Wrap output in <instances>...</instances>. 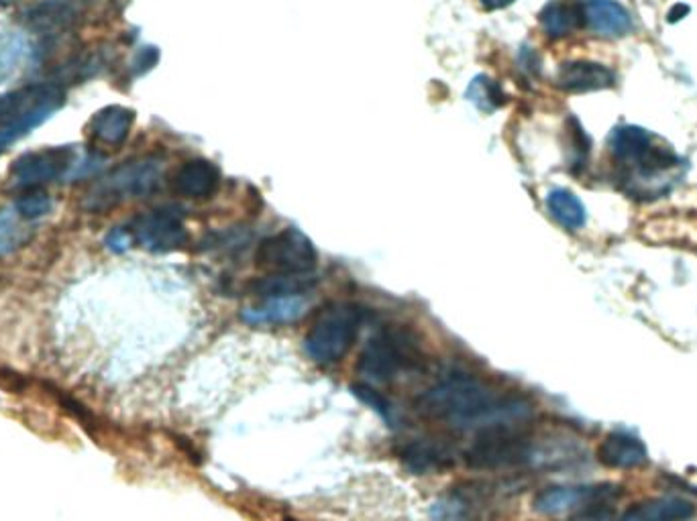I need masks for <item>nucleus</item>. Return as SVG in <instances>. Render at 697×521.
Here are the masks:
<instances>
[{
	"instance_id": "1",
	"label": "nucleus",
	"mask_w": 697,
	"mask_h": 521,
	"mask_svg": "<svg viewBox=\"0 0 697 521\" xmlns=\"http://www.w3.org/2000/svg\"><path fill=\"white\" fill-rule=\"evenodd\" d=\"M418 406L430 418L453 426L523 422L533 411L523 397L498 394L488 381L472 375H451L439 381L420 395Z\"/></svg>"
},
{
	"instance_id": "2",
	"label": "nucleus",
	"mask_w": 697,
	"mask_h": 521,
	"mask_svg": "<svg viewBox=\"0 0 697 521\" xmlns=\"http://www.w3.org/2000/svg\"><path fill=\"white\" fill-rule=\"evenodd\" d=\"M610 153L614 163L622 170L624 177L633 188L634 196H647L655 198L669 191L663 175L680 168L682 159L675 156V151L655 137L645 128L624 125L614 128L610 135Z\"/></svg>"
},
{
	"instance_id": "3",
	"label": "nucleus",
	"mask_w": 697,
	"mask_h": 521,
	"mask_svg": "<svg viewBox=\"0 0 697 521\" xmlns=\"http://www.w3.org/2000/svg\"><path fill=\"white\" fill-rule=\"evenodd\" d=\"M423 364L425 355L414 332L388 326L365 343L357 361V373L369 385H388L404 373L423 369Z\"/></svg>"
},
{
	"instance_id": "4",
	"label": "nucleus",
	"mask_w": 697,
	"mask_h": 521,
	"mask_svg": "<svg viewBox=\"0 0 697 521\" xmlns=\"http://www.w3.org/2000/svg\"><path fill=\"white\" fill-rule=\"evenodd\" d=\"M64 102V88L48 82L0 96V151L41 127Z\"/></svg>"
},
{
	"instance_id": "5",
	"label": "nucleus",
	"mask_w": 697,
	"mask_h": 521,
	"mask_svg": "<svg viewBox=\"0 0 697 521\" xmlns=\"http://www.w3.org/2000/svg\"><path fill=\"white\" fill-rule=\"evenodd\" d=\"M364 324V310L353 301H333L320 308L304 338L306 355L318 364L339 363L353 347Z\"/></svg>"
},
{
	"instance_id": "6",
	"label": "nucleus",
	"mask_w": 697,
	"mask_h": 521,
	"mask_svg": "<svg viewBox=\"0 0 697 521\" xmlns=\"http://www.w3.org/2000/svg\"><path fill=\"white\" fill-rule=\"evenodd\" d=\"M163 175V161L159 158L133 159L111 174L105 175L84 198L88 212H107L131 198H143L156 190Z\"/></svg>"
},
{
	"instance_id": "7",
	"label": "nucleus",
	"mask_w": 697,
	"mask_h": 521,
	"mask_svg": "<svg viewBox=\"0 0 697 521\" xmlns=\"http://www.w3.org/2000/svg\"><path fill=\"white\" fill-rule=\"evenodd\" d=\"M533 443L514 422H498L481 427L476 441L465 452L467 467L477 471H500L521 467L530 460Z\"/></svg>"
},
{
	"instance_id": "8",
	"label": "nucleus",
	"mask_w": 697,
	"mask_h": 521,
	"mask_svg": "<svg viewBox=\"0 0 697 521\" xmlns=\"http://www.w3.org/2000/svg\"><path fill=\"white\" fill-rule=\"evenodd\" d=\"M255 265L266 275H310L317 269L318 253L304 233L285 228L259 243Z\"/></svg>"
},
{
	"instance_id": "9",
	"label": "nucleus",
	"mask_w": 697,
	"mask_h": 521,
	"mask_svg": "<svg viewBox=\"0 0 697 521\" xmlns=\"http://www.w3.org/2000/svg\"><path fill=\"white\" fill-rule=\"evenodd\" d=\"M76 151L72 147H49L39 151H27L11 165V182L21 190H35L44 184L70 177L76 163Z\"/></svg>"
},
{
	"instance_id": "10",
	"label": "nucleus",
	"mask_w": 697,
	"mask_h": 521,
	"mask_svg": "<svg viewBox=\"0 0 697 521\" xmlns=\"http://www.w3.org/2000/svg\"><path fill=\"white\" fill-rule=\"evenodd\" d=\"M133 238L151 253H172L186 245L188 233L182 212L174 206H163L137 216L131 226Z\"/></svg>"
},
{
	"instance_id": "11",
	"label": "nucleus",
	"mask_w": 697,
	"mask_h": 521,
	"mask_svg": "<svg viewBox=\"0 0 697 521\" xmlns=\"http://www.w3.org/2000/svg\"><path fill=\"white\" fill-rule=\"evenodd\" d=\"M620 495L619 485H567V487H549L540 491L535 497V511L540 516H563L586 509H603Z\"/></svg>"
},
{
	"instance_id": "12",
	"label": "nucleus",
	"mask_w": 697,
	"mask_h": 521,
	"mask_svg": "<svg viewBox=\"0 0 697 521\" xmlns=\"http://www.w3.org/2000/svg\"><path fill=\"white\" fill-rule=\"evenodd\" d=\"M496 501V485L488 481H465L443 493L430 509L435 521H481Z\"/></svg>"
},
{
	"instance_id": "13",
	"label": "nucleus",
	"mask_w": 697,
	"mask_h": 521,
	"mask_svg": "<svg viewBox=\"0 0 697 521\" xmlns=\"http://www.w3.org/2000/svg\"><path fill=\"white\" fill-rule=\"evenodd\" d=\"M221 184V172L207 159H191L178 168L172 186L178 196L191 200H207Z\"/></svg>"
},
{
	"instance_id": "14",
	"label": "nucleus",
	"mask_w": 697,
	"mask_h": 521,
	"mask_svg": "<svg viewBox=\"0 0 697 521\" xmlns=\"http://www.w3.org/2000/svg\"><path fill=\"white\" fill-rule=\"evenodd\" d=\"M598 458L610 469L628 471V469L645 467L649 462V450L638 436L624 430H616L603 438L598 448Z\"/></svg>"
},
{
	"instance_id": "15",
	"label": "nucleus",
	"mask_w": 697,
	"mask_h": 521,
	"mask_svg": "<svg viewBox=\"0 0 697 521\" xmlns=\"http://www.w3.org/2000/svg\"><path fill=\"white\" fill-rule=\"evenodd\" d=\"M586 27L606 39H620L633 32V16L616 0H584Z\"/></svg>"
},
{
	"instance_id": "16",
	"label": "nucleus",
	"mask_w": 697,
	"mask_h": 521,
	"mask_svg": "<svg viewBox=\"0 0 697 521\" xmlns=\"http://www.w3.org/2000/svg\"><path fill=\"white\" fill-rule=\"evenodd\" d=\"M557 86L565 92H594L616 84V74L598 62H565L557 72Z\"/></svg>"
},
{
	"instance_id": "17",
	"label": "nucleus",
	"mask_w": 697,
	"mask_h": 521,
	"mask_svg": "<svg viewBox=\"0 0 697 521\" xmlns=\"http://www.w3.org/2000/svg\"><path fill=\"white\" fill-rule=\"evenodd\" d=\"M398 457L411 473L416 474L439 473L455 462V455L447 444L427 438L402 444Z\"/></svg>"
},
{
	"instance_id": "18",
	"label": "nucleus",
	"mask_w": 697,
	"mask_h": 521,
	"mask_svg": "<svg viewBox=\"0 0 697 521\" xmlns=\"http://www.w3.org/2000/svg\"><path fill=\"white\" fill-rule=\"evenodd\" d=\"M86 0H44L27 11V27L37 33L68 29L84 13Z\"/></svg>"
},
{
	"instance_id": "19",
	"label": "nucleus",
	"mask_w": 697,
	"mask_h": 521,
	"mask_svg": "<svg viewBox=\"0 0 697 521\" xmlns=\"http://www.w3.org/2000/svg\"><path fill=\"white\" fill-rule=\"evenodd\" d=\"M696 506L682 497H652L628 507L620 521H689Z\"/></svg>"
},
{
	"instance_id": "20",
	"label": "nucleus",
	"mask_w": 697,
	"mask_h": 521,
	"mask_svg": "<svg viewBox=\"0 0 697 521\" xmlns=\"http://www.w3.org/2000/svg\"><path fill=\"white\" fill-rule=\"evenodd\" d=\"M540 25L551 39H563L586 27L584 7L575 0H551L540 11Z\"/></svg>"
},
{
	"instance_id": "21",
	"label": "nucleus",
	"mask_w": 697,
	"mask_h": 521,
	"mask_svg": "<svg viewBox=\"0 0 697 521\" xmlns=\"http://www.w3.org/2000/svg\"><path fill=\"white\" fill-rule=\"evenodd\" d=\"M308 303L302 296H290V298H268L264 303L247 308L243 312V320L247 324L264 326V324H288L306 314Z\"/></svg>"
},
{
	"instance_id": "22",
	"label": "nucleus",
	"mask_w": 697,
	"mask_h": 521,
	"mask_svg": "<svg viewBox=\"0 0 697 521\" xmlns=\"http://www.w3.org/2000/svg\"><path fill=\"white\" fill-rule=\"evenodd\" d=\"M133 123H135V112L114 104L96 112L90 121V133L96 141L117 147L127 141Z\"/></svg>"
},
{
	"instance_id": "23",
	"label": "nucleus",
	"mask_w": 697,
	"mask_h": 521,
	"mask_svg": "<svg viewBox=\"0 0 697 521\" xmlns=\"http://www.w3.org/2000/svg\"><path fill=\"white\" fill-rule=\"evenodd\" d=\"M547 208L551 216L567 231H579L586 224V206L573 191L563 190V188L549 191Z\"/></svg>"
},
{
	"instance_id": "24",
	"label": "nucleus",
	"mask_w": 697,
	"mask_h": 521,
	"mask_svg": "<svg viewBox=\"0 0 697 521\" xmlns=\"http://www.w3.org/2000/svg\"><path fill=\"white\" fill-rule=\"evenodd\" d=\"M315 285V280L308 275H266L259 277L257 282L249 285V289L255 296L261 298H290V296H302Z\"/></svg>"
},
{
	"instance_id": "25",
	"label": "nucleus",
	"mask_w": 697,
	"mask_h": 521,
	"mask_svg": "<svg viewBox=\"0 0 697 521\" xmlns=\"http://www.w3.org/2000/svg\"><path fill=\"white\" fill-rule=\"evenodd\" d=\"M29 44L23 33H0V84H4L27 58Z\"/></svg>"
},
{
	"instance_id": "26",
	"label": "nucleus",
	"mask_w": 697,
	"mask_h": 521,
	"mask_svg": "<svg viewBox=\"0 0 697 521\" xmlns=\"http://www.w3.org/2000/svg\"><path fill=\"white\" fill-rule=\"evenodd\" d=\"M465 98L476 107L477 111L493 112L506 102V95L490 76H476L467 86Z\"/></svg>"
},
{
	"instance_id": "27",
	"label": "nucleus",
	"mask_w": 697,
	"mask_h": 521,
	"mask_svg": "<svg viewBox=\"0 0 697 521\" xmlns=\"http://www.w3.org/2000/svg\"><path fill=\"white\" fill-rule=\"evenodd\" d=\"M567 151H570V156H567V165L571 168V172L573 174H577V172H582L584 168L587 165V158H589V137L586 135V131L582 128V125L575 121V119H570L567 121Z\"/></svg>"
},
{
	"instance_id": "28",
	"label": "nucleus",
	"mask_w": 697,
	"mask_h": 521,
	"mask_svg": "<svg viewBox=\"0 0 697 521\" xmlns=\"http://www.w3.org/2000/svg\"><path fill=\"white\" fill-rule=\"evenodd\" d=\"M23 219L19 214H13L9 210L0 212V257L15 251L19 245L25 243V238L29 237L25 226L21 224Z\"/></svg>"
},
{
	"instance_id": "29",
	"label": "nucleus",
	"mask_w": 697,
	"mask_h": 521,
	"mask_svg": "<svg viewBox=\"0 0 697 521\" xmlns=\"http://www.w3.org/2000/svg\"><path fill=\"white\" fill-rule=\"evenodd\" d=\"M51 210V198L46 191H25L15 202V212L23 221H37Z\"/></svg>"
},
{
	"instance_id": "30",
	"label": "nucleus",
	"mask_w": 697,
	"mask_h": 521,
	"mask_svg": "<svg viewBox=\"0 0 697 521\" xmlns=\"http://www.w3.org/2000/svg\"><path fill=\"white\" fill-rule=\"evenodd\" d=\"M351 392L362 404L369 406L378 415H381L386 422H392V406L388 404V399L374 385H369V383H353Z\"/></svg>"
},
{
	"instance_id": "31",
	"label": "nucleus",
	"mask_w": 697,
	"mask_h": 521,
	"mask_svg": "<svg viewBox=\"0 0 697 521\" xmlns=\"http://www.w3.org/2000/svg\"><path fill=\"white\" fill-rule=\"evenodd\" d=\"M105 243H107V247L111 249L112 253H123V251H127L131 243H133V233L129 228L119 226V228H114L109 233V237Z\"/></svg>"
},
{
	"instance_id": "32",
	"label": "nucleus",
	"mask_w": 697,
	"mask_h": 521,
	"mask_svg": "<svg viewBox=\"0 0 697 521\" xmlns=\"http://www.w3.org/2000/svg\"><path fill=\"white\" fill-rule=\"evenodd\" d=\"M158 48H142L137 51L135 60H133V70L137 76H142L145 72H149L154 65L158 64Z\"/></svg>"
},
{
	"instance_id": "33",
	"label": "nucleus",
	"mask_w": 697,
	"mask_h": 521,
	"mask_svg": "<svg viewBox=\"0 0 697 521\" xmlns=\"http://www.w3.org/2000/svg\"><path fill=\"white\" fill-rule=\"evenodd\" d=\"M687 13H689V7L680 2V4H675V7L669 11L667 18H669V23H677V21H682L683 16L687 15Z\"/></svg>"
},
{
	"instance_id": "34",
	"label": "nucleus",
	"mask_w": 697,
	"mask_h": 521,
	"mask_svg": "<svg viewBox=\"0 0 697 521\" xmlns=\"http://www.w3.org/2000/svg\"><path fill=\"white\" fill-rule=\"evenodd\" d=\"M512 2H516V0H479V4H481L484 9H488V11H500V9H506V7H510Z\"/></svg>"
},
{
	"instance_id": "35",
	"label": "nucleus",
	"mask_w": 697,
	"mask_h": 521,
	"mask_svg": "<svg viewBox=\"0 0 697 521\" xmlns=\"http://www.w3.org/2000/svg\"><path fill=\"white\" fill-rule=\"evenodd\" d=\"M13 2H15V0H0V4H2V7H4V4H13Z\"/></svg>"
},
{
	"instance_id": "36",
	"label": "nucleus",
	"mask_w": 697,
	"mask_h": 521,
	"mask_svg": "<svg viewBox=\"0 0 697 521\" xmlns=\"http://www.w3.org/2000/svg\"><path fill=\"white\" fill-rule=\"evenodd\" d=\"M284 521H298V520H292V518H285Z\"/></svg>"
}]
</instances>
